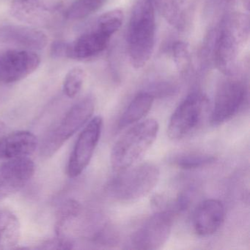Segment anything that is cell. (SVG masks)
<instances>
[{
    "instance_id": "9a60e30c",
    "label": "cell",
    "mask_w": 250,
    "mask_h": 250,
    "mask_svg": "<svg viewBox=\"0 0 250 250\" xmlns=\"http://www.w3.org/2000/svg\"><path fill=\"white\" fill-rule=\"evenodd\" d=\"M46 34L34 27L22 25H5L0 27V42L26 48L30 50H41L47 44Z\"/></svg>"
},
{
    "instance_id": "2e32d148",
    "label": "cell",
    "mask_w": 250,
    "mask_h": 250,
    "mask_svg": "<svg viewBox=\"0 0 250 250\" xmlns=\"http://www.w3.org/2000/svg\"><path fill=\"white\" fill-rule=\"evenodd\" d=\"M165 20L178 31L188 30L195 12V0H157Z\"/></svg>"
},
{
    "instance_id": "3957f363",
    "label": "cell",
    "mask_w": 250,
    "mask_h": 250,
    "mask_svg": "<svg viewBox=\"0 0 250 250\" xmlns=\"http://www.w3.org/2000/svg\"><path fill=\"white\" fill-rule=\"evenodd\" d=\"M159 125L155 119L136 124L115 143L111 153L114 170L121 172L133 166L151 147L157 137Z\"/></svg>"
},
{
    "instance_id": "484cf974",
    "label": "cell",
    "mask_w": 250,
    "mask_h": 250,
    "mask_svg": "<svg viewBox=\"0 0 250 250\" xmlns=\"http://www.w3.org/2000/svg\"><path fill=\"white\" fill-rule=\"evenodd\" d=\"M243 5H244V8L249 11L250 9V0H242Z\"/></svg>"
},
{
    "instance_id": "7402d4cb",
    "label": "cell",
    "mask_w": 250,
    "mask_h": 250,
    "mask_svg": "<svg viewBox=\"0 0 250 250\" xmlns=\"http://www.w3.org/2000/svg\"><path fill=\"white\" fill-rule=\"evenodd\" d=\"M172 56L180 74L183 76L188 75L192 66V60L188 45L183 42L174 43L172 46Z\"/></svg>"
},
{
    "instance_id": "7c38bea8",
    "label": "cell",
    "mask_w": 250,
    "mask_h": 250,
    "mask_svg": "<svg viewBox=\"0 0 250 250\" xmlns=\"http://www.w3.org/2000/svg\"><path fill=\"white\" fill-rule=\"evenodd\" d=\"M114 33L96 20L90 30L68 43L67 58L73 60L90 59L103 52L107 47Z\"/></svg>"
},
{
    "instance_id": "6da1fadb",
    "label": "cell",
    "mask_w": 250,
    "mask_h": 250,
    "mask_svg": "<svg viewBox=\"0 0 250 250\" xmlns=\"http://www.w3.org/2000/svg\"><path fill=\"white\" fill-rule=\"evenodd\" d=\"M249 38V16L243 13H231L224 17L216 30L209 33L203 46V55L222 74L233 76L239 54Z\"/></svg>"
},
{
    "instance_id": "cb8c5ba5",
    "label": "cell",
    "mask_w": 250,
    "mask_h": 250,
    "mask_svg": "<svg viewBox=\"0 0 250 250\" xmlns=\"http://www.w3.org/2000/svg\"><path fill=\"white\" fill-rule=\"evenodd\" d=\"M68 43L62 41H56L51 45L50 53L52 58H67Z\"/></svg>"
},
{
    "instance_id": "9c48e42d",
    "label": "cell",
    "mask_w": 250,
    "mask_h": 250,
    "mask_svg": "<svg viewBox=\"0 0 250 250\" xmlns=\"http://www.w3.org/2000/svg\"><path fill=\"white\" fill-rule=\"evenodd\" d=\"M63 5L64 0H14L11 14L23 22L45 27L54 24Z\"/></svg>"
},
{
    "instance_id": "83f0119b",
    "label": "cell",
    "mask_w": 250,
    "mask_h": 250,
    "mask_svg": "<svg viewBox=\"0 0 250 250\" xmlns=\"http://www.w3.org/2000/svg\"><path fill=\"white\" fill-rule=\"evenodd\" d=\"M150 1H151V2H152V1H153V0H150Z\"/></svg>"
},
{
    "instance_id": "8fae6325",
    "label": "cell",
    "mask_w": 250,
    "mask_h": 250,
    "mask_svg": "<svg viewBox=\"0 0 250 250\" xmlns=\"http://www.w3.org/2000/svg\"><path fill=\"white\" fill-rule=\"evenodd\" d=\"M40 63V57L31 50L2 52L0 54V83L21 81L37 70Z\"/></svg>"
},
{
    "instance_id": "ba28073f",
    "label": "cell",
    "mask_w": 250,
    "mask_h": 250,
    "mask_svg": "<svg viewBox=\"0 0 250 250\" xmlns=\"http://www.w3.org/2000/svg\"><path fill=\"white\" fill-rule=\"evenodd\" d=\"M174 222V212L159 210L149 218L131 238L133 248L154 250L162 248L169 238Z\"/></svg>"
},
{
    "instance_id": "5bb4252c",
    "label": "cell",
    "mask_w": 250,
    "mask_h": 250,
    "mask_svg": "<svg viewBox=\"0 0 250 250\" xmlns=\"http://www.w3.org/2000/svg\"><path fill=\"white\" fill-rule=\"evenodd\" d=\"M225 209L222 202L215 199L205 200L194 213L193 225L199 236L213 235L225 220Z\"/></svg>"
},
{
    "instance_id": "7a4b0ae2",
    "label": "cell",
    "mask_w": 250,
    "mask_h": 250,
    "mask_svg": "<svg viewBox=\"0 0 250 250\" xmlns=\"http://www.w3.org/2000/svg\"><path fill=\"white\" fill-rule=\"evenodd\" d=\"M156 35L154 9L150 0H137L130 17L128 52L131 65L143 68L153 54Z\"/></svg>"
},
{
    "instance_id": "30bf717a",
    "label": "cell",
    "mask_w": 250,
    "mask_h": 250,
    "mask_svg": "<svg viewBox=\"0 0 250 250\" xmlns=\"http://www.w3.org/2000/svg\"><path fill=\"white\" fill-rule=\"evenodd\" d=\"M103 128L101 116L93 118L79 136L68 162V175L77 178L83 173L93 157Z\"/></svg>"
},
{
    "instance_id": "5b68a950",
    "label": "cell",
    "mask_w": 250,
    "mask_h": 250,
    "mask_svg": "<svg viewBox=\"0 0 250 250\" xmlns=\"http://www.w3.org/2000/svg\"><path fill=\"white\" fill-rule=\"evenodd\" d=\"M95 99L87 96L76 103L58 124L48 133L42 146V154L45 157L53 156L64 143L82 128L93 115Z\"/></svg>"
},
{
    "instance_id": "8992f818",
    "label": "cell",
    "mask_w": 250,
    "mask_h": 250,
    "mask_svg": "<svg viewBox=\"0 0 250 250\" xmlns=\"http://www.w3.org/2000/svg\"><path fill=\"white\" fill-rule=\"evenodd\" d=\"M208 105V99L204 93L194 92L188 95L171 116L167 128L169 138L182 140L192 132L203 120Z\"/></svg>"
},
{
    "instance_id": "ac0fdd59",
    "label": "cell",
    "mask_w": 250,
    "mask_h": 250,
    "mask_svg": "<svg viewBox=\"0 0 250 250\" xmlns=\"http://www.w3.org/2000/svg\"><path fill=\"white\" fill-rule=\"evenodd\" d=\"M154 99L148 92L138 93L120 118L118 128L124 129L141 121L150 112Z\"/></svg>"
},
{
    "instance_id": "44dd1931",
    "label": "cell",
    "mask_w": 250,
    "mask_h": 250,
    "mask_svg": "<svg viewBox=\"0 0 250 250\" xmlns=\"http://www.w3.org/2000/svg\"><path fill=\"white\" fill-rule=\"evenodd\" d=\"M106 2V0H75L67 10L65 17L69 20L87 18L101 9Z\"/></svg>"
},
{
    "instance_id": "ffe728a7",
    "label": "cell",
    "mask_w": 250,
    "mask_h": 250,
    "mask_svg": "<svg viewBox=\"0 0 250 250\" xmlns=\"http://www.w3.org/2000/svg\"><path fill=\"white\" fill-rule=\"evenodd\" d=\"M216 158L209 153L201 152H186L175 155L171 163L177 167L184 169H197L214 163Z\"/></svg>"
},
{
    "instance_id": "277c9868",
    "label": "cell",
    "mask_w": 250,
    "mask_h": 250,
    "mask_svg": "<svg viewBox=\"0 0 250 250\" xmlns=\"http://www.w3.org/2000/svg\"><path fill=\"white\" fill-rule=\"evenodd\" d=\"M109 184V191L118 201L129 203L146 197L156 187L160 170L152 162H144L119 172Z\"/></svg>"
},
{
    "instance_id": "d6986e66",
    "label": "cell",
    "mask_w": 250,
    "mask_h": 250,
    "mask_svg": "<svg viewBox=\"0 0 250 250\" xmlns=\"http://www.w3.org/2000/svg\"><path fill=\"white\" fill-rule=\"evenodd\" d=\"M20 225L15 215L8 210L0 212V248H11L18 244Z\"/></svg>"
},
{
    "instance_id": "e0dca14e",
    "label": "cell",
    "mask_w": 250,
    "mask_h": 250,
    "mask_svg": "<svg viewBox=\"0 0 250 250\" xmlns=\"http://www.w3.org/2000/svg\"><path fill=\"white\" fill-rule=\"evenodd\" d=\"M37 137L27 131L5 134L0 140V158L13 159L27 157L36 150Z\"/></svg>"
},
{
    "instance_id": "52a82bcc",
    "label": "cell",
    "mask_w": 250,
    "mask_h": 250,
    "mask_svg": "<svg viewBox=\"0 0 250 250\" xmlns=\"http://www.w3.org/2000/svg\"><path fill=\"white\" fill-rule=\"evenodd\" d=\"M247 87L242 80L228 78L216 90L210 123L219 126L235 116L247 100Z\"/></svg>"
},
{
    "instance_id": "4316f807",
    "label": "cell",
    "mask_w": 250,
    "mask_h": 250,
    "mask_svg": "<svg viewBox=\"0 0 250 250\" xmlns=\"http://www.w3.org/2000/svg\"><path fill=\"white\" fill-rule=\"evenodd\" d=\"M222 1H225V2H230L232 0H222Z\"/></svg>"
},
{
    "instance_id": "d4e9b609",
    "label": "cell",
    "mask_w": 250,
    "mask_h": 250,
    "mask_svg": "<svg viewBox=\"0 0 250 250\" xmlns=\"http://www.w3.org/2000/svg\"><path fill=\"white\" fill-rule=\"evenodd\" d=\"M5 135V128H4V125H2V124L0 123V140Z\"/></svg>"
},
{
    "instance_id": "4fadbf2b",
    "label": "cell",
    "mask_w": 250,
    "mask_h": 250,
    "mask_svg": "<svg viewBox=\"0 0 250 250\" xmlns=\"http://www.w3.org/2000/svg\"><path fill=\"white\" fill-rule=\"evenodd\" d=\"M35 164L27 157L9 159L0 165V200L21 190L33 178Z\"/></svg>"
},
{
    "instance_id": "603a6c76",
    "label": "cell",
    "mask_w": 250,
    "mask_h": 250,
    "mask_svg": "<svg viewBox=\"0 0 250 250\" xmlns=\"http://www.w3.org/2000/svg\"><path fill=\"white\" fill-rule=\"evenodd\" d=\"M84 70L80 68H74L68 71L63 82L64 93L68 98H74L81 91L84 84Z\"/></svg>"
}]
</instances>
